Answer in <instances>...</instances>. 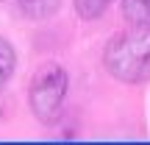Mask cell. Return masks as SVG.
Listing matches in <instances>:
<instances>
[{"label": "cell", "instance_id": "4", "mask_svg": "<svg viewBox=\"0 0 150 145\" xmlns=\"http://www.w3.org/2000/svg\"><path fill=\"white\" fill-rule=\"evenodd\" d=\"M122 17L131 25H150V0H122Z\"/></svg>", "mask_w": 150, "mask_h": 145}, {"label": "cell", "instance_id": "3", "mask_svg": "<svg viewBox=\"0 0 150 145\" xmlns=\"http://www.w3.org/2000/svg\"><path fill=\"white\" fill-rule=\"evenodd\" d=\"M20 11L33 22H42V20H50V17L59 11L61 0H17Z\"/></svg>", "mask_w": 150, "mask_h": 145}, {"label": "cell", "instance_id": "2", "mask_svg": "<svg viewBox=\"0 0 150 145\" xmlns=\"http://www.w3.org/2000/svg\"><path fill=\"white\" fill-rule=\"evenodd\" d=\"M67 70L56 61L42 64L36 70V75L31 78V92H28V101H31V112L36 114L39 123H56L61 117V106H64L67 98Z\"/></svg>", "mask_w": 150, "mask_h": 145}, {"label": "cell", "instance_id": "5", "mask_svg": "<svg viewBox=\"0 0 150 145\" xmlns=\"http://www.w3.org/2000/svg\"><path fill=\"white\" fill-rule=\"evenodd\" d=\"M14 64H17V56H14V48L0 36V89L8 84L11 73H14Z\"/></svg>", "mask_w": 150, "mask_h": 145}, {"label": "cell", "instance_id": "6", "mask_svg": "<svg viewBox=\"0 0 150 145\" xmlns=\"http://www.w3.org/2000/svg\"><path fill=\"white\" fill-rule=\"evenodd\" d=\"M75 9L83 20H97L108 9V0H75Z\"/></svg>", "mask_w": 150, "mask_h": 145}, {"label": "cell", "instance_id": "1", "mask_svg": "<svg viewBox=\"0 0 150 145\" xmlns=\"http://www.w3.org/2000/svg\"><path fill=\"white\" fill-rule=\"evenodd\" d=\"M106 73L125 84H142L150 78V25H131L106 45Z\"/></svg>", "mask_w": 150, "mask_h": 145}]
</instances>
